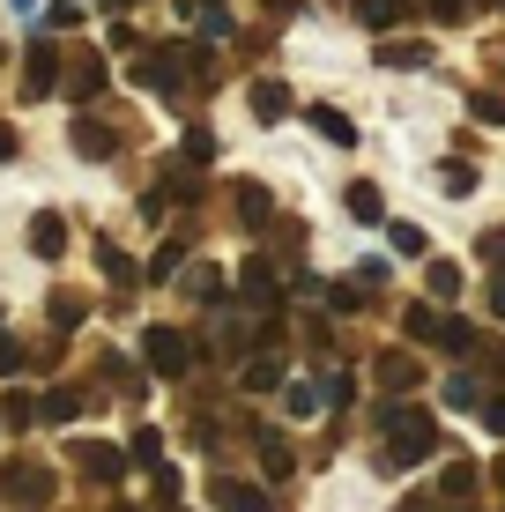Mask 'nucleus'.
Returning <instances> with one entry per match:
<instances>
[{
  "instance_id": "obj_1",
  "label": "nucleus",
  "mask_w": 505,
  "mask_h": 512,
  "mask_svg": "<svg viewBox=\"0 0 505 512\" xmlns=\"http://www.w3.org/2000/svg\"><path fill=\"white\" fill-rule=\"evenodd\" d=\"M194 357H201V349L186 342L179 327H149L142 334V364H149L156 379H186V372H194Z\"/></svg>"
},
{
  "instance_id": "obj_2",
  "label": "nucleus",
  "mask_w": 505,
  "mask_h": 512,
  "mask_svg": "<svg viewBox=\"0 0 505 512\" xmlns=\"http://www.w3.org/2000/svg\"><path fill=\"white\" fill-rule=\"evenodd\" d=\"M0 498H8L15 512H45V505H52V468L8 461V468H0Z\"/></svg>"
},
{
  "instance_id": "obj_3",
  "label": "nucleus",
  "mask_w": 505,
  "mask_h": 512,
  "mask_svg": "<svg viewBox=\"0 0 505 512\" xmlns=\"http://www.w3.org/2000/svg\"><path fill=\"white\" fill-rule=\"evenodd\" d=\"M60 90L75 97V104H97V97H104V52L67 45V52H60Z\"/></svg>"
},
{
  "instance_id": "obj_4",
  "label": "nucleus",
  "mask_w": 505,
  "mask_h": 512,
  "mask_svg": "<svg viewBox=\"0 0 505 512\" xmlns=\"http://www.w3.org/2000/svg\"><path fill=\"white\" fill-rule=\"evenodd\" d=\"M67 461L82 483H119L127 475V446H104V438H67Z\"/></svg>"
},
{
  "instance_id": "obj_5",
  "label": "nucleus",
  "mask_w": 505,
  "mask_h": 512,
  "mask_svg": "<svg viewBox=\"0 0 505 512\" xmlns=\"http://www.w3.org/2000/svg\"><path fill=\"white\" fill-rule=\"evenodd\" d=\"M431 453H439V423H409V431H394V446H379V468L402 475L416 461H431Z\"/></svg>"
},
{
  "instance_id": "obj_6",
  "label": "nucleus",
  "mask_w": 505,
  "mask_h": 512,
  "mask_svg": "<svg viewBox=\"0 0 505 512\" xmlns=\"http://www.w3.org/2000/svg\"><path fill=\"white\" fill-rule=\"evenodd\" d=\"M60 90V38H38L23 52V97H52Z\"/></svg>"
},
{
  "instance_id": "obj_7",
  "label": "nucleus",
  "mask_w": 505,
  "mask_h": 512,
  "mask_svg": "<svg viewBox=\"0 0 505 512\" xmlns=\"http://www.w3.org/2000/svg\"><path fill=\"white\" fill-rule=\"evenodd\" d=\"M208 498H216V512H283L260 483H238V475H208Z\"/></svg>"
},
{
  "instance_id": "obj_8",
  "label": "nucleus",
  "mask_w": 505,
  "mask_h": 512,
  "mask_svg": "<svg viewBox=\"0 0 505 512\" xmlns=\"http://www.w3.org/2000/svg\"><path fill=\"white\" fill-rule=\"evenodd\" d=\"M231 201H238V223H246V231H268V223H275V193L260 186V179H238Z\"/></svg>"
},
{
  "instance_id": "obj_9",
  "label": "nucleus",
  "mask_w": 505,
  "mask_h": 512,
  "mask_svg": "<svg viewBox=\"0 0 505 512\" xmlns=\"http://www.w3.org/2000/svg\"><path fill=\"white\" fill-rule=\"evenodd\" d=\"M30 253H38V260L67 253V216H60V208H38V216H30Z\"/></svg>"
},
{
  "instance_id": "obj_10",
  "label": "nucleus",
  "mask_w": 505,
  "mask_h": 512,
  "mask_svg": "<svg viewBox=\"0 0 505 512\" xmlns=\"http://www.w3.org/2000/svg\"><path fill=\"white\" fill-rule=\"evenodd\" d=\"M372 372H379V386H387V394H409V386H424V372H416V357H409V349H387V357H379Z\"/></svg>"
},
{
  "instance_id": "obj_11",
  "label": "nucleus",
  "mask_w": 505,
  "mask_h": 512,
  "mask_svg": "<svg viewBox=\"0 0 505 512\" xmlns=\"http://www.w3.org/2000/svg\"><path fill=\"white\" fill-rule=\"evenodd\" d=\"M357 23L372 30V38H387L394 23H409V0H357Z\"/></svg>"
},
{
  "instance_id": "obj_12",
  "label": "nucleus",
  "mask_w": 505,
  "mask_h": 512,
  "mask_svg": "<svg viewBox=\"0 0 505 512\" xmlns=\"http://www.w3.org/2000/svg\"><path fill=\"white\" fill-rule=\"evenodd\" d=\"M305 119H312V127H320L327 141H335V149H350V141H357V127H350V112H335V104H305Z\"/></svg>"
},
{
  "instance_id": "obj_13",
  "label": "nucleus",
  "mask_w": 505,
  "mask_h": 512,
  "mask_svg": "<svg viewBox=\"0 0 505 512\" xmlns=\"http://www.w3.org/2000/svg\"><path fill=\"white\" fill-rule=\"evenodd\" d=\"M238 297H253L260 312H275V297H283V290H275V268H260V260H246V282H238Z\"/></svg>"
},
{
  "instance_id": "obj_14",
  "label": "nucleus",
  "mask_w": 505,
  "mask_h": 512,
  "mask_svg": "<svg viewBox=\"0 0 505 512\" xmlns=\"http://www.w3.org/2000/svg\"><path fill=\"white\" fill-rule=\"evenodd\" d=\"M379 67H431V45L424 38H387L379 45Z\"/></svg>"
},
{
  "instance_id": "obj_15",
  "label": "nucleus",
  "mask_w": 505,
  "mask_h": 512,
  "mask_svg": "<svg viewBox=\"0 0 505 512\" xmlns=\"http://www.w3.org/2000/svg\"><path fill=\"white\" fill-rule=\"evenodd\" d=\"M253 119H268V127L290 119V90H283V82H253Z\"/></svg>"
},
{
  "instance_id": "obj_16",
  "label": "nucleus",
  "mask_w": 505,
  "mask_h": 512,
  "mask_svg": "<svg viewBox=\"0 0 505 512\" xmlns=\"http://www.w3.org/2000/svg\"><path fill=\"white\" fill-rule=\"evenodd\" d=\"M342 201H350V216H357V223H387V201H379V186H372V179H357L350 193H342Z\"/></svg>"
},
{
  "instance_id": "obj_17",
  "label": "nucleus",
  "mask_w": 505,
  "mask_h": 512,
  "mask_svg": "<svg viewBox=\"0 0 505 512\" xmlns=\"http://www.w3.org/2000/svg\"><path fill=\"white\" fill-rule=\"evenodd\" d=\"M75 149L90 156V164H104V156L119 149V134H112V127H97V119H82V127H75Z\"/></svg>"
},
{
  "instance_id": "obj_18",
  "label": "nucleus",
  "mask_w": 505,
  "mask_h": 512,
  "mask_svg": "<svg viewBox=\"0 0 505 512\" xmlns=\"http://www.w3.org/2000/svg\"><path fill=\"white\" fill-rule=\"evenodd\" d=\"M253 438H260V468H268V475H290V468H298V453L283 446V431H253Z\"/></svg>"
},
{
  "instance_id": "obj_19",
  "label": "nucleus",
  "mask_w": 505,
  "mask_h": 512,
  "mask_svg": "<svg viewBox=\"0 0 505 512\" xmlns=\"http://www.w3.org/2000/svg\"><path fill=\"white\" fill-rule=\"evenodd\" d=\"M238 379H246V394H275V386H283V364H275L268 349H260V357H253V364H246Z\"/></svg>"
},
{
  "instance_id": "obj_20",
  "label": "nucleus",
  "mask_w": 505,
  "mask_h": 512,
  "mask_svg": "<svg viewBox=\"0 0 505 512\" xmlns=\"http://www.w3.org/2000/svg\"><path fill=\"white\" fill-rule=\"evenodd\" d=\"M179 290H186V297H201V305H216V297H223V275H216V268H186V275H179Z\"/></svg>"
},
{
  "instance_id": "obj_21",
  "label": "nucleus",
  "mask_w": 505,
  "mask_h": 512,
  "mask_svg": "<svg viewBox=\"0 0 505 512\" xmlns=\"http://www.w3.org/2000/svg\"><path fill=\"white\" fill-rule=\"evenodd\" d=\"M127 461H142V468H156V461H164V431H149V423H142V431L127 438Z\"/></svg>"
},
{
  "instance_id": "obj_22",
  "label": "nucleus",
  "mask_w": 505,
  "mask_h": 512,
  "mask_svg": "<svg viewBox=\"0 0 505 512\" xmlns=\"http://www.w3.org/2000/svg\"><path fill=\"white\" fill-rule=\"evenodd\" d=\"M82 312H90V297H75V290H60V297H52V327H82Z\"/></svg>"
},
{
  "instance_id": "obj_23",
  "label": "nucleus",
  "mask_w": 505,
  "mask_h": 512,
  "mask_svg": "<svg viewBox=\"0 0 505 512\" xmlns=\"http://www.w3.org/2000/svg\"><path fill=\"white\" fill-rule=\"evenodd\" d=\"M0 423H8V431H30V423H38V401H30V394H8V401H0Z\"/></svg>"
},
{
  "instance_id": "obj_24",
  "label": "nucleus",
  "mask_w": 505,
  "mask_h": 512,
  "mask_svg": "<svg viewBox=\"0 0 505 512\" xmlns=\"http://www.w3.org/2000/svg\"><path fill=\"white\" fill-rule=\"evenodd\" d=\"M468 119H491V127H505V97H498V90H468Z\"/></svg>"
},
{
  "instance_id": "obj_25",
  "label": "nucleus",
  "mask_w": 505,
  "mask_h": 512,
  "mask_svg": "<svg viewBox=\"0 0 505 512\" xmlns=\"http://www.w3.org/2000/svg\"><path fill=\"white\" fill-rule=\"evenodd\" d=\"M38 416H45V423H75V416H82V394H45Z\"/></svg>"
},
{
  "instance_id": "obj_26",
  "label": "nucleus",
  "mask_w": 505,
  "mask_h": 512,
  "mask_svg": "<svg viewBox=\"0 0 505 512\" xmlns=\"http://www.w3.org/2000/svg\"><path fill=\"white\" fill-rule=\"evenodd\" d=\"M424 282H431V297H454V290H461V268H454V260H431Z\"/></svg>"
},
{
  "instance_id": "obj_27",
  "label": "nucleus",
  "mask_w": 505,
  "mask_h": 512,
  "mask_svg": "<svg viewBox=\"0 0 505 512\" xmlns=\"http://www.w3.org/2000/svg\"><path fill=\"white\" fill-rule=\"evenodd\" d=\"M97 268L112 275V282H134V268H127V253H119L112 238H97Z\"/></svg>"
},
{
  "instance_id": "obj_28",
  "label": "nucleus",
  "mask_w": 505,
  "mask_h": 512,
  "mask_svg": "<svg viewBox=\"0 0 505 512\" xmlns=\"http://www.w3.org/2000/svg\"><path fill=\"white\" fill-rule=\"evenodd\" d=\"M179 149H186V164H208V156H216V134H208V127H186Z\"/></svg>"
},
{
  "instance_id": "obj_29",
  "label": "nucleus",
  "mask_w": 505,
  "mask_h": 512,
  "mask_svg": "<svg viewBox=\"0 0 505 512\" xmlns=\"http://www.w3.org/2000/svg\"><path fill=\"white\" fill-rule=\"evenodd\" d=\"M283 401H290V416H312V409H320V401H327V394H320V386H312V379H305V386H290V394H283Z\"/></svg>"
},
{
  "instance_id": "obj_30",
  "label": "nucleus",
  "mask_w": 505,
  "mask_h": 512,
  "mask_svg": "<svg viewBox=\"0 0 505 512\" xmlns=\"http://www.w3.org/2000/svg\"><path fill=\"white\" fill-rule=\"evenodd\" d=\"M387 238H394V253H431V245H424V231H416V223H394Z\"/></svg>"
},
{
  "instance_id": "obj_31",
  "label": "nucleus",
  "mask_w": 505,
  "mask_h": 512,
  "mask_svg": "<svg viewBox=\"0 0 505 512\" xmlns=\"http://www.w3.org/2000/svg\"><path fill=\"white\" fill-rule=\"evenodd\" d=\"M468 490H476V468L454 461V468H446V498H468Z\"/></svg>"
},
{
  "instance_id": "obj_32",
  "label": "nucleus",
  "mask_w": 505,
  "mask_h": 512,
  "mask_svg": "<svg viewBox=\"0 0 505 512\" xmlns=\"http://www.w3.org/2000/svg\"><path fill=\"white\" fill-rule=\"evenodd\" d=\"M476 416H483V431H498V438H505V394H491V401H476Z\"/></svg>"
},
{
  "instance_id": "obj_33",
  "label": "nucleus",
  "mask_w": 505,
  "mask_h": 512,
  "mask_svg": "<svg viewBox=\"0 0 505 512\" xmlns=\"http://www.w3.org/2000/svg\"><path fill=\"white\" fill-rule=\"evenodd\" d=\"M483 260H491V275H505V231H483V245H476Z\"/></svg>"
},
{
  "instance_id": "obj_34",
  "label": "nucleus",
  "mask_w": 505,
  "mask_h": 512,
  "mask_svg": "<svg viewBox=\"0 0 505 512\" xmlns=\"http://www.w3.org/2000/svg\"><path fill=\"white\" fill-rule=\"evenodd\" d=\"M446 401H454V409H476L483 394H476V379H446Z\"/></svg>"
},
{
  "instance_id": "obj_35",
  "label": "nucleus",
  "mask_w": 505,
  "mask_h": 512,
  "mask_svg": "<svg viewBox=\"0 0 505 512\" xmlns=\"http://www.w3.org/2000/svg\"><path fill=\"white\" fill-rule=\"evenodd\" d=\"M439 179H446V186H454V193H476V171H468V164H446V171H439Z\"/></svg>"
},
{
  "instance_id": "obj_36",
  "label": "nucleus",
  "mask_w": 505,
  "mask_h": 512,
  "mask_svg": "<svg viewBox=\"0 0 505 512\" xmlns=\"http://www.w3.org/2000/svg\"><path fill=\"white\" fill-rule=\"evenodd\" d=\"M431 15H439V23H461V15H468V0H431Z\"/></svg>"
},
{
  "instance_id": "obj_37",
  "label": "nucleus",
  "mask_w": 505,
  "mask_h": 512,
  "mask_svg": "<svg viewBox=\"0 0 505 512\" xmlns=\"http://www.w3.org/2000/svg\"><path fill=\"white\" fill-rule=\"evenodd\" d=\"M15 149H23V134H15V127H0V164H15Z\"/></svg>"
},
{
  "instance_id": "obj_38",
  "label": "nucleus",
  "mask_w": 505,
  "mask_h": 512,
  "mask_svg": "<svg viewBox=\"0 0 505 512\" xmlns=\"http://www.w3.org/2000/svg\"><path fill=\"white\" fill-rule=\"evenodd\" d=\"M394 512H439V498H424V490H416V498H402Z\"/></svg>"
},
{
  "instance_id": "obj_39",
  "label": "nucleus",
  "mask_w": 505,
  "mask_h": 512,
  "mask_svg": "<svg viewBox=\"0 0 505 512\" xmlns=\"http://www.w3.org/2000/svg\"><path fill=\"white\" fill-rule=\"evenodd\" d=\"M15 364H23V349H15V342H0V379H8Z\"/></svg>"
},
{
  "instance_id": "obj_40",
  "label": "nucleus",
  "mask_w": 505,
  "mask_h": 512,
  "mask_svg": "<svg viewBox=\"0 0 505 512\" xmlns=\"http://www.w3.org/2000/svg\"><path fill=\"white\" fill-rule=\"evenodd\" d=\"M491 312H498V320H505V275L491 282Z\"/></svg>"
},
{
  "instance_id": "obj_41",
  "label": "nucleus",
  "mask_w": 505,
  "mask_h": 512,
  "mask_svg": "<svg viewBox=\"0 0 505 512\" xmlns=\"http://www.w3.org/2000/svg\"><path fill=\"white\" fill-rule=\"evenodd\" d=\"M491 483H498V490H505V461H491Z\"/></svg>"
},
{
  "instance_id": "obj_42",
  "label": "nucleus",
  "mask_w": 505,
  "mask_h": 512,
  "mask_svg": "<svg viewBox=\"0 0 505 512\" xmlns=\"http://www.w3.org/2000/svg\"><path fill=\"white\" fill-rule=\"evenodd\" d=\"M483 8H505V0H483Z\"/></svg>"
},
{
  "instance_id": "obj_43",
  "label": "nucleus",
  "mask_w": 505,
  "mask_h": 512,
  "mask_svg": "<svg viewBox=\"0 0 505 512\" xmlns=\"http://www.w3.org/2000/svg\"><path fill=\"white\" fill-rule=\"evenodd\" d=\"M112 512H127V505H112Z\"/></svg>"
}]
</instances>
